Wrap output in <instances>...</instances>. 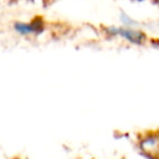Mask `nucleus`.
<instances>
[{
	"label": "nucleus",
	"instance_id": "obj_1",
	"mask_svg": "<svg viewBox=\"0 0 159 159\" xmlns=\"http://www.w3.org/2000/svg\"><path fill=\"white\" fill-rule=\"evenodd\" d=\"M14 30L20 34V35H31L36 32V25L35 22H15L14 24Z\"/></svg>",
	"mask_w": 159,
	"mask_h": 159
}]
</instances>
